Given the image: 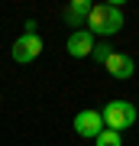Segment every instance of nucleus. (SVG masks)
Instances as JSON below:
<instances>
[{
	"mask_svg": "<svg viewBox=\"0 0 139 146\" xmlns=\"http://www.w3.org/2000/svg\"><path fill=\"white\" fill-rule=\"evenodd\" d=\"M39 55H42V39H39V33H23V36L13 42V58H16L20 65L36 62Z\"/></svg>",
	"mask_w": 139,
	"mask_h": 146,
	"instance_id": "nucleus-3",
	"label": "nucleus"
},
{
	"mask_svg": "<svg viewBox=\"0 0 139 146\" xmlns=\"http://www.w3.org/2000/svg\"><path fill=\"white\" fill-rule=\"evenodd\" d=\"M100 117H103V127H107V130H117L120 133V130H126V127H133L139 114H136V104L117 98V101H107V104H103Z\"/></svg>",
	"mask_w": 139,
	"mask_h": 146,
	"instance_id": "nucleus-2",
	"label": "nucleus"
},
{
	"mask_svg": "<svg viewBox=\"0 0 139 146\" xmlns=\"http://www.w3.org/2000/svg\"><path fill=\"white\" fill-rule=\"evenodd\" d=\"M103 68H107V72L113 75V78L126 81V78H133V72H136V62H133V58H129L126 52H113V55L107 58V62H103Z\"/></svg>",
	"mask_w": 139,
	"mask_h": 146,
	"instance_id": "nucleus-6",
	"label": "nucleus"
},
{
	"mask_svg": "<svg viewBox=\"0 0 139 146\" xmlns=\"http://www.w3.org/2000/svg\"><path fill=\"white\" fill-rule=\"evenodd\" d=\"M91 7L94 3H88V0H71V3L65 7V23H68V26H84Z\"/></svg>",
	"mask_w": 139,
	"mask_h": 146,
	"instance_id": "nucleus-7",
	"label": "nucleus"
},
{
	"mask_svg": "<svg viewBox=\"0 0 139 146\" xmlns=\"http://www.w3.org/2000/svg\"><path fill=\"white\" fill-rule=\"evenodd\" d=\"M65 49H68L71 58H88L94 52V36H91L88 29H74L71 36H68V46Z\"/></svg>",
	"mask_w": 139,
	"mask_h": 146,
	"instance_id": "nucleus-5",
	"label": "nucleus"
},
{
	"mask_svg": "<svg viewBox=\"0 0 139 146\" xmlns=\"http://www.w3.org/2000/svg\"><path fill=\"white\" fill-rule=\"evenodd\" d=\"M94 146H123V136L117 130H103L97 140H94Z\"/></svg>",
	"mask_w": 139,
	"mask_h": 146,
	"instance_id": "nucleus-8",
	"label": "nucleus"
},
{
	"mask_svg": "<svg viewBox=\"0 0 139 146\" xmlns=\"http://www.w3.org/2000/svg\"><path fill=\"white\" fill-rule=\"evenodd\" d=\"M110 55H113V46H110V42H94V52H91L94 62H100V65H103Z\"/></svg>",
	"mask_w": 139,
	"mask_h": 146,
	"instance_id": "nucleus-9",
	"label": "nucleus"
},
{
	"mask_svg": "<svg viewBox=\"0 0 139 146\" xmlns=\"http://www.w3.org/2000/svg\"><path fill=\"white\" fill-rule=\"evenodd\" d=\"M84 26H88L91 36H113V33L123 29V10L117 3H94Z\"/></svg>",
	"mask_w": 139,
	"mask_h": 146,
	"instance_id": "nucleus-1",
	"label": "nucleus"
},
{
	"mask_svg": "<svg viewBox=\"0 0 139 146\" xmlns=\"http://www.w3.org/2000/svg\"><path fill=\"white\" fill-rule=\"evenodd\" d=\"M136 114H139V104H136Z\"/></svg>",
	"mask_w": 139,
	"mask_h": 146,
	"instance_id": "nucleus-10",
	"label": "nucleus"
},
{
	"mask_svg": "<svg viewBox=\"0 0 139 146\" xmlns=\"http://www.w3.org/2000/svg\"><path fill=\"white\" fill-rule=\"evenodd\" d=\"M107 130L103 127V117L100 110H81V114L74 117V133L78 136H88V140H97V136Z\"/></svg>",
	"mask_w": 139,
	"mask_h": 146,
	"instance_id": "nucleus-4",
	"label": "nucleus"
}]
</instances>
